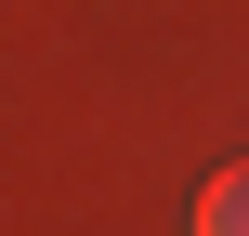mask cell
I'll return each mask as SVG.
<instances>
[{
	"label": "cell",
	"mask_w": 249,
	"mask_h": 236,
	"mask_svg": "<svg viewBox=\"0 0 249 236\" xmlns=\"http://www.w3.org/2000/svg\"><path fill=\"white\" fill-rule=\"evenodd\" d=\"M197 236H249V158H236V171H210V197H197Z\"/></svg>",
	"instance_id": "6da1fadb"
}]
</instances>
